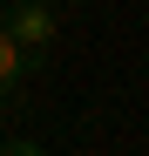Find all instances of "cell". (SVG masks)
Masks as SVG:
<instances>
[{
    "instance_id": "obj_2",
    "label": "cell",
    "mask_w": 149,
    "mask_h": 156,
    "mask_svg": "<svg viewBox=\"0 0 149 156\" xmlns=\"http://www.w3.org/2000/svg\"><path fill=\"white\" fill-rule=\"evenodd\" d=\"M20 75H27V55H20V48L0 34V109H7L14 102V88H20Z\"/></svg>"
},
{
    "instance_id": "obj_1",
    "label": "cell",
    "mask_w": 149,
    "mask_h": 156,
    "mask_svg": "<svg viewBox=\"0 0 149 156\" xmlns=\"http://www.w3.org/2000/svg\"><path fill=\"white\" fill-rule=\"evenodd\" d=\"M0 34L27 61H41L47 48H54V34H61V14L47 7V0H0Z\"/></svg>"
},
{
    "instance_id": "obj_3",
    "label": "cell",
    "mask_w": 149,
    "mask_h": 156,
    "mask_svg": "<svg viewBox=\"0 0 149 156\" xmlns=\"http://www.w3.org/2000/svg\"><path fill=\"white\" fill-rule=\"evenodd\" d=\"M0 156H47V149H41L34 136H20V143H0Z\"/></svg>"
}]
</instances>
